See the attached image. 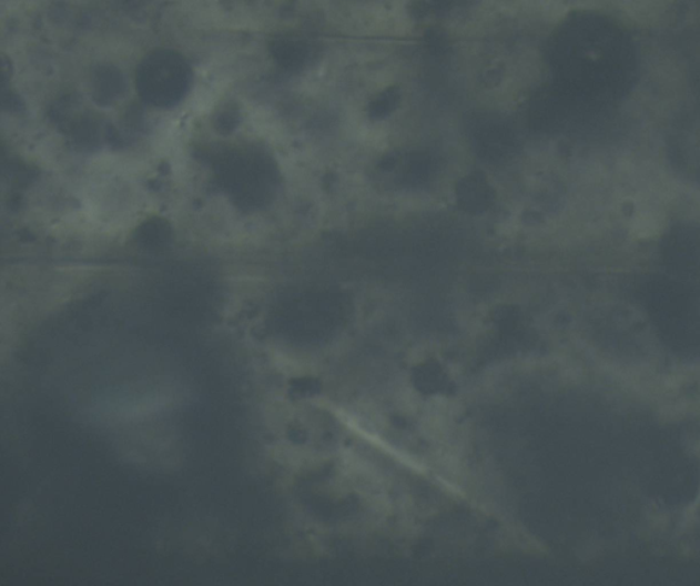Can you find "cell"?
Listing matches in <instances>:
<instances>
[{"label": "cell", "mask_w": 700, "mask_h": 586, "mask_svg": "<svg viewBox=\"0 0 700 586\" xmlns=\"http://www.w3.org/2000/svg\"><path fill=\"white\" fill-rule=\"evenodd\" d=\"M658 226H660V224H658L656 216L643 214L635 220L633 232L637 233L639 238H651L658 232Z\"/></svg>", "instance_id": "6da1fadb"}]
</instances>
